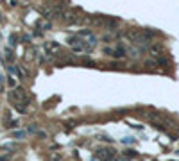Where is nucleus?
Listing matches in <instances>:
<instances>
[{
    "label": "nucleus",
    "instance_id": "nucleus-1",
    "mask_svg": "<svg viewBox=\"0 0 179 161\" xmlns=\"http://www.w3.org/2000/svg\"><path fill=\"white\" fill-rule=\"evenodd\" d=\"M126 38L133 43V45H136V47H140V48H149L151 45H152V39H151V36H147L143 30H140V29H129L127 32H126Z\"/></svg>",
    "mask_w": 179,
    "mask_h": 161
},
{
    "label": "nucleus",
    "instance_id": "nucleus-2",
    "mask_svg": "<svg viewBox=\"0 0 179 161\" xmlns=\"http://www.w3.org/2000/svg\"><path fill=\"white\" fill-rule=\"evenodd\" d=\"M104 54H108L111 57H117V59H124V57H127V48L124 45H118L115 48H104Z\"/></svg>",
    "mask_w": 179,
    "mask_h": 161
},
{
    "label": "nucleus",
    "instance_id": "nucleus-3",
    "mask_svg": "<svg viewBox=\"0 0 179 161\" xmlns=\"http://www.w3.org/2000/svg\"><path fill=\"white\" fill-rule=\"evenodd\" d=\"M97 158H99V161H118V158L115 156V152L111 149H100L97 152Z\"/></svg>",
    "mask_w": 179,
    "mask_h": 161
},
{
    "label": "nucleus",
    "instance_id": "nucleus-4",
    "mask_svg": "<svg viewBox=\"0 0 179 161\" xmlns=\"http://www.w3.org/2000/svg\"><path fill=\"white\" fill-rule=\"evenodd\" d=\"M147 50H149V54H151L152 57H156V59H160L161 54H163V47H161V43H152Z\"/></svg>",
    "mask_w": 179,
    "mask_h": 161
},
{
    "label": "nucleus",
    "instance_id": "nucleus-5",
    "mask_svg": "<svg viewBox=\"0 0 179 161\" xmlns=\"http://www.w3.org/2000/svg\"><path fill=\"white\" fill-rule=\"evenodd\" d=\"M61 18H63L65 22H68V23H75V22L81 20V18H79V13H75V11H65Z\"/></svg>",
    "mask_w": 179,
    "mask_h": 161
},
{
    "label": "nucleus",
    "instance_id": "nucleus-6",
    "mask_svg": "<svg viewBox=\"0 0 179 161\" xmlns=\"http://www.w3.org/2000/svg\"><path fill=\"white\" fill-rule=\"evenodd\" d=\"M59 48H61V47H59L57 41H47V43H45V50H47V54H50V56L57 54Z\"/></svg>",
    "mask_w": 179,
    "mask_h": 161
},
{
    "label": "nucleus",
    "instance_id": "nucleus-7",
    "mask_svg": "<svg viewBox=\"0 0 179 161\" xmlns=\"http://www.w3.org/2000/svg\"><path fill=\"white\" fill-rule=\"evenodd\" d=\"M143 48H136V47H129L127 48V57H133V59H138L142 56Z\"/></svg>",
    "mask_w": 179,
    "mask_h": 161
},
{
    "label": "nucleus",
    "instance_id": "nucleus-8",
    "mask_svg": "<svg viewBox=\"0 0 179 161\" xmlns=\"http://www.w3.org/2000/svg\"><path fill=\"white\" fill-rule=\"evenodd\" d=\"M77 36H79L81 39H88V38H91V36H93V32H91L90 29H81V30L77 32Z\"/></svg>",
    "mask_w": 179,
    "mask_h": 161
},
{
    "label": "nucleus",
    "instance_id": "nucleus-9",
    "mask_svg": "<svg viewBox=\"0 0 179 161\" xmlns=\"http://www.w3.org/2000/svg\"><path fill=\"white\" fill-rule=\"evenodd\" d=\"M38 27H39V29H43V30H50V29H52V25H50L48 22H39V23H38Z\"/></svg>",
    "mask_w": 179,
    "mask_h": 161
},
{
    "label": "nucleus",
    "instance_id": "nucleus-10",
    "mask_svg": "<svg viewBox=\"0 0 179 161\" xmlns=\"http://www.w3.org/2000/svg\"><path fill=\"white\" fill-rule=\"evenodd\" d=\"M48 161H63V156H61V154H57V152H54V154H50V156H48Z\"/></svg>",
    "mask_w": 179,
    "mask_h": 161
},
{
    "label": "nucleus",
    "instance_id": "nucleus-11",
    "mask_svg": "<svg viewBox=\"0 0 179 161\" xmlns=\"http://www.w3.org/2000/svg\"><path fill=\"white\" fill-rule=\"evenodd\" d=\"M16 43H18V36H16V34H11V36H9V45L14 47Z\"/></svg>",
    "mask_w": 179,
    "mask_h": 161
},
{
    "label": "nucleus",
    "instance_id": "nucleus-12",
    "mask_svg": "<svg viewBox=\"0 0 179 161\" xmlns=\"http://www.w3.org/2000/svg\"><path fill=\"white\" fill-rule=\"evenodd\" d=\"M5 59H7L9 63H13V61H14V56H13V52H11V48H7V50H5Z\"/></svg>",
    "mask_w": 179,
    "mask_h": 161
},
{
    "label": "nucleus",
    "instance_id": "nucleus-13",
    "mask_svg": "<svg viewBox=\"0 0 179 161\" xmlns=\"http://www.w3.org/2000/svg\"><path fill=\"white\" fill-rule=\"evenodd\" d=\"M13 138H18V140H22V138H25V133H22V131H16V133H13Z\"/></svg>",
    "mask_w": 179,
    "mask_h": 161
},
{
    "label": "nucleus",
    "instance_id": "nucleus-14",
    "mask_svg": "<svg viewBox=\"0 0 179 161\" xmlns=\"http://www.w3.org/2000/svg\"><path fill=\"white\" fill-rule=\"evenodd\" d=\"M136 156H138V154H136V152H134V151H127V152H126V158H129V160H131V158H133V160H134V158H136Z\"/></svg>",
    "mask_w": 179,
    "mask_h": 161
},
{
    "label": "nucleus",
    "instance_id": "nucleus-15",
    "mask_svg": "<svg viewBox=\"0 0 179 161\" xmlns=\"http://www.w3.org/2000/svg\"><path fill=\"white\" fill-rule=\"evenodd\" d=\"M27 133H36V134H38L39 131H38V127H36V125H29V129H27Z\"/></svg>",
    "mask_w": 179,
    "mask_h": 161
},
{
    "label": "nucleus",
    "instance_id": "nucleus-16",
    "mask_svg": "<svg viewBox=\"0 0 179 161\" xmlns=\"http://www.w3.org/2000/svg\"><path fill=\"white\" fill-rule=\"evenodd\" d=\"M7 82H9V86H11V88H18V86H16V82H14V79H13V77H9V79H7Z\"/></svg>",
    "mask_w": 179,
    "mask_h": 161
},
{
    "label": "nucleus",
    "instance_id": "nucleus-17",
    "mask_svg": "<svg viewBox=\"0 0 179 161\" xmlns=\"http://www.w3.org/2000/svg\"><path fill=\"white\" fill-rule=\"evenodd\" d=\"M136 140L134 138H124V143H134Z\"/></svg>",
    "mask_w": 179,
    "mask_h": 161
},
{
    "label": "nucleus",
    "instance_id": "nucleus-18",
    "mask_svg": "<svg viewBox=\"0 0 179 161\" xmlns=\"http://www.w3.org/2000/svg\"><path fill=\"white\" fill-rule=\"evenodd\" d=\"M9 125H11V127H18V122H16V120H13V122H11Z\"/></svg>",
    "mask_w": 179,
    "mask_h": 161
},
{
    "label": "nucleus",
    "instance_id": "nucleus-19",
    "mask_svg": "<svg viewBox=\"0 0 179 161\" xmlns=\"http://www.w3.org/2000/svg\"><path fill=\"white\" fill-rule=\"evenodd\" d=\"M2 90H4V79L0 77V91H2Z\"/></svg>",
    "mask_w": 179,
    "mask_h": 161
},
{
    "label": "nucleus",
    "instance_id": "nucleus-20",
    "mask_svg": "<svg viewBox=\"0 0 179 161\" xmlns=\"http://www.w3.org/2000/svg\"><path fill=\"white\" fill-rule=\"evenodd\" d=\"M0 161H9V156H2V158H0Z\"/></svg>",
    "mask_w": 179,
    "mask_h": 161
},
{
    "label": "nucleus",
    "instance_id": "nucleus-21",
    "mask_svg": "<svg viewBox=\"0 0 179 161\" xmlns=\"http://www.w3.org/2000/svg\"><path fill=\"white\" fill-rule=\"evenodd\" d=\"M178 129H179V125H178Z\"/></svg>",
    "mask_w": 179,
    "mask_h": 161
}]
</instances>
